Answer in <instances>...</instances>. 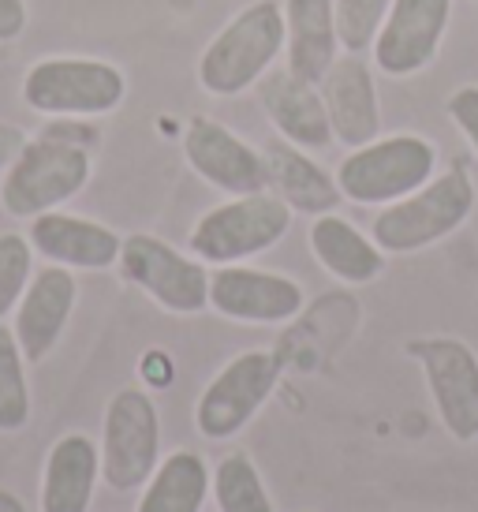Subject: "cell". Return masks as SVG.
I'll return each instance as SVG.
<instances>
[{
	"instance_id": "obj_26",
	"label": "cell",
	"mask_w": 478,
	"mask_h": 512,
	"mask_svg": "<svg viewBox=\"0 0 478 512\" xmlns=\"http://www.w3.org/2000/svg\"><path fill=\"white\" fill-rule=\"evenodd\" d=\"M30 285V240L23 236H0V318L19 307Z\"/></svg>"
},
{
	"instance_id": "obj_28",
	"label": "cell",
	"mask_w": 478,
	"mask_h": 512,
	"mask_svg": "<svg viewBox=\"0 0 478 512\" xmlns=\"http://www.w3.org/2000/svg\"><path fill=\"white\" fill-rule=\"evenodd\" d=\"M27 27V4L23 0H0V42H12Z\"/></svg>"
},
{
	"instance_id": "obj_24",
	"label": "cell",
	"mask_w": 478,
	"mask_h": 512,
	"mask_svg": "<svg viewBox=\"0 0 478 512\" xmlns=\"http://www.w3.org/2000/svg\"><path fill=\"white\" fill-rule=\"evenodd\" d=\"M30 423L27 359L8 326H0V434H15Z\"/></svg>"
},
{
	"instance_id": "obj_29",
	"label": "cell",
	"mask_w": 478,
	"mask_h": 512,
	"mask_svg": "<svg viewBox=\"0 0 478 512\" xmlns=\"http://www.w3.org/2000/svg\"><path fill=\"white\" fill-rule=\"evenodd\" d=\"M23 146H27V135H23V131L12 128V124H0V169H8Z\"/></svg>"
},
{
	"instance_id": "obj_3",
	"label": "cell",
	"mask_w": 478,
	"mask_h": 512,
	"mask_svg": "<svg viewBox=\"0 0 478 512\" xmlns=\"http://www.w3.org/2000/svg\"><path fill=\"white\" fill-rule=\"evenodd\" d=\"M437 150L422 135H389L366 146H355L340 161L337 187L348 202L359 206H389L415 195L426 180H434Z\"/></svg>"
},
{
	"instance_id": "obj_21",
	"label": "cell",
	"mask_w": 478,
	"mask_h": 512,
	"mask_svg": "<svg viewBox=\"0 0 478 512\" xmlns=\"http://www.w3.org/2000/svg\"><path fill=\"white\" fill-rule=\"evenodd\" d=\"M266 169H269V184L277 187L292 210L299 214H333L344 195L337 187V176H329L322 165H314L299 146H292L288 139H277V143L266 146Z\"/></svg>"
},
{
	"instance_id": "obj_19",
	"label": "cell",
	"mask_w": 478,
	"mask_h": 512,
	"mask_svg": "<svg viewBox=\"0 0 478 512\" xmlns=\"http://www.w3.org/2000/svg\"><path fill=\"white\" fill-rule=\"evenodd\" d=\"M101 479V449L86 434H64L42 471V512H90Z\"/></svg>"
},
{
	"instance_id": "obj_10",
	"label": "cell",
	"mask_w": 478,
	"mask_h": 512,
	"mask_svg": "<svg viewBox=\"0 0 478 512\" xmlns=\"http://www.w3.org/2000/svg\"><path fill=\"white\" fill-rule=\"evenodd\" d=\"M281 367L269 352H243L221 367L195 404V427L202 438L228 441L251 423L258 408L273 397Z\"/></svg>"
},
{
	"instance_id": "obj_20",
	"label": "cell",
	"mask_w": 478,
	"mask_h": 512,
	"mask_svg": "<svg viewBox=\"0 0 478 512\" xmlns=\"http://www.w3.org/2000/svg\"><path fill=\"white\" fill-rule=\"evenodd\" d=\"M310 251L322 262V270H329L344 285H370L385 270V251L370 236H363L352 221L337 214L314 217Z\"/></svg>"
},
{
	"instance_id": "obj_22",
	"label": "cell",
	"mask_w": 478,
	"mask_h": 512,
	"mask_svg": "<svg viewBox=\"0 0 478 512\" xmlns=\"http://www.w3.org/2000/svg\"><path fill=\"white\" fill-rule=\"evenodd\" d=\"M210 479L213 475L202 456L191 449H176L146 479L135 512H202L210 498Z\"/></svg>"
},
{
	"instance_id": "obj_11",
	"label": "cell",
	"mask_w": 478,
	"mask_h": 512,
	"mask_svg": "<svg viewBox=\"0 0 478 512\" xmlns=\"http://www.w3.org/2000/svg\"><path fill=\"white\" fill-rule=\"evenodd\" d=\"M183 157L187 165L225 195H258L269 191L266 154H258L251 143H243L236 131H228L217 120L198 116L183 131Z\"/></svg>"
},
{
	"instance_id": "obj_30",
	"label": "cell",
	"mask_w": 478,
	"mask_h": 512,
	"mask_svg": "<svg viewBox=\"0 0 478 512\" xmlns=\"http://www.w3.org/2000/svg\"><path fill=\"white\" fill-rule=\"evenodd\" d=\"M0 512H27V505L15 498L12 490H4V486H0Z\"/></svg>"
},
{
	"instance_id": "obj_8",
	"label": "cell",
	"mask_w": 478,
	"mask_h": 512,
	"mask_svg": "<svg viewBox=\"0 0 478 512\" xmlns=\"http://www.w3.org/2000/svg\"><path fill=\"white\" fill-rule=\"evenodd\" d=\"M120 270L131 285H139L172 314H198L210 307V273L202 258L180 255L172 243L157 236H127L120 247Z\"/></svg>"
},
{
	"instance_id": "obj_27",
	"label": "cell",
	"mask_w": 478,
	"mask_h": 512,
	"mask_svg": "<svg viewBox=\"0 0 478 512\" xmlns=\"http://www.w3.org/2000/svg\"><path fill=\"white\" fill-rule=\"evenodd\" d=\"M449 116L456 120V128L464 131V139L478 154V86H460L449 98Z\"/></svg>"
},
{
	"instance_id": "obj_9",
	"label": "cell",
	"mask_w": 478,
	"mask_h": 512,
	"mask_svg": "<svg viewBox=\"0 0 478 512\" xmlns=\"http://www.w3.org/2000/svg\"><path fill=\"white\" fill-rule=\"evenodd\" d=\"M408 356L426 374L437 419L456 441L478 438V356L460 337H415Z\"/></svg>"
},
{
	"instance_id": "obj_2",
	"label": "cell",
	"mask_w": 478,
	"mask_h": 512,
	"mask_svg": "<svg viewBox=\"0 0 478 512\" xmlns=\"http://www.w3.org/2000/svg\"><path fill=\"white\" fill-rule=\"evenodd\" d=\"M475 210V184L460 165L400 202H389L374 221V243L385 255H415L452 236Z\"/></svg>"
},
{
	"instance_id": "obj_7",
	"label": "cell",
	"mask_w": 478,
	"mask_h": 512,
	"mask_svg": "<svg viewBox=\"0 0 478 512\" xmlns=\"http://www.w3.org/2000/svg\"><path fill=\"white\" fill-rule=\"evenodd\" d=\"M124 75L105 60L57 57L34 64L23 79L30 109L53 116H101L124 101Z\"/></svg>"
},
{
	"instance_id": "obj_6",
	"label": "cell",
	"mask_w": 478,
	"mask_h": 512,
	"mask_svg": "<svg viewBox=\"0 0 478 512\" xmlns=\"http://www.w3.org/2000/svg\"><path fill=\"white\" fill-rule=\"evenodd\" d=\"M161 464V419L142 389H120L105 408L101 434V479L116 494H131Z\"/></svg>"
},
{
	"instance_id": "obj_12",
	"label": "cell",
	"mask_w": 478,
	"mask_h": 512,
	"mask_svg": "<svg viewBox=\"0 0 478 512\" xmlns=\"http://www.w3.org/2000/svg\"><path fill=\"white\" fill-rule=\"evenodd\" d=\"M452 0H393L374 42V64L393 79L422 72L449 30Z\"/></svg>"
},
{
	"instance_id": "obj_23",
	"label": "cell",
	"mask_w": 478,
	"mask_h": 512,
	"mask_svg": "<svg viewBox=\"0 0 478 512\" xmlns=\"http://www.w3.org/2000/svg\"><path fill=\"white\" fill-rule=\"evenodd\" d=\"M210 494L217 512H277L262 475L247 453H228L210 479Z\"/></svg>"
},
{
	"instance_id": "obj_4",
	"label": "cell",
	"mask_w": 478,
	"mask_h": 512,
	"mask_svg": "<svg viewBox=\"0 0 478 512\" xmlns=\"http://www.w3.org/2000/svg\"><path fill=\"white\" fill-rule=\"evenodd\" d=\"M292 228V206L281 195H236L225 206H213L198 217L191 232V255L217 266H236L243 258H254L277 247L284 232Z\"/></svg>"
},
{
	"instance_id": "obj_13",
	"label": "cell",
	"mask_w": 478,
	"mask_h": 512,
	"mask_svg": "<svg viewBox=\"0 0 478 512\" xmlns=\"http://www.w3.org/2000/svg\"><path fill=\"white\" fill-rule=\"evenodd\" d=\"M210 307L247 326H281L303 311V288L284 273L221 266L210 277Z\"/></svg>"
},
{
	"instance_id": "obj_14",
	"label": "cell",
	"mask_w": 478,
	"mask_h": 512,
	"mask_svg": "<svg viewBox=\"0 0 478 512\" xmlns=\"http://www.w3.org/2000/svg\"><path fill=\"white\" fill-rule=\"evenodd\" d=\"M75 277L68 266H45L30 277L27 292L15 307V341L27 363H42L64 337L71 311H75Z\"/></svg>"
},
{
	"instance_id": "obj_1",
	"label": "cell",
	"mask_w": 478,
	"mask_h": 512,
	"mask_svg": "<svg viewBox=\"0 0 478 512\" xmlns=\"http://www.w3.org/2000/svg\"><path fill=\"white\" fill-rule=\"evenodd\" d=\"M284 53V8L277 0H254L232 15L225 30L198 60V83L217 98H236L262 83L273 60Z\"/></svg>"
},
{
	"instance_id": "obj_16",
	"label": "cell",
	"mask_w": 478,
	"mask_h": 512,
	"mask_svg": "<svg viewBox=\"0 0 478 512\" xmlns=\"http://www.w3.org/2000/svg\"><path fill=\"white\" fill-rule=\"evenodd\" d=\"M258 98H262V109L273 120V128L292 146L322 150L333 143V128H329V113H325V98L318 83H307L288 68H281V72L269 68L258 83Z\"/></svg>"
},
{
	"instance_id": "obj_15",
	"label": "cell",
	"mask_w": 478,
	"mask_h": 512,
	"mask_svg": "<svg viewBox=\"0 0 478 512\" xmlns=\"http://www.w3.org/2000/svg\"><path fill=\"white\" fill-rule=\"evenodd\" d=\"M325 113H329V128L333 139L344 146H366L378 139L381 131V105H378V86L374 72L363 64V57H337L322 83Z\"/></svg>"
},
{
	"instance_id": "obj_5",
	"label": "cell",
	"mask_w": 478,
	"mask_h": 512,
	"mask_svg": "<svg viewBox=\"0 0 478 512\" xmlns=\"http://www.w3.org/2000/svg\"><path fill=\"white\" fill-rule=\"evenodd\" d=\"M86 180H90L86 146L45 135L38 143L23 146L8 165L0 184V202L12 217H42L57 210L60 202H68L71 195H79Z\"/></svg>"
},
{
	"instance_id": "obj_18",
	"label": "cell",
	"mask_w": 478,
	"mask_h": 512,
	"mask_svg": "<svg viewBox=\"0 0 478 512\" xmlns=\"http://www.w3.org/2000/svg\"><path fill=\"white\" fill-rule=\"evenodd\" d=\"M284 49L288 72L307 83H322L340 49L333 0H284Z\"/></svg>"
},
{
	"instance_id": "obj_17",
	"label": "cell",
	"mask_w": 478,
	"mask_h": 512,
	"mask_svg": "<svg viewBox=\"0 0 478 512\" xmlns=\"http://www.w3.org/2000/svg\"><path fill=\"white\" fill-rule=\"evenodd\" d=\"M30 247L45 255L53 266H68V270H109L120 262V247L124 240L113 228L86 221L75 214H49L34 217L30 225Z\"/></svg>"
},
{
	"instance_id": "obj_25",
	"label": "cell",
	"mask_w": 478,
	"mask_h": 512,
	"mask_svg": "<svg viewBox=\"0 0 478 512\" xmlns=\"http://www.w3.org/2000/svg\"><path fill=\"white\" fill-rule=\"evenodd\" d=\"M333 8H337L340 49L359 57L366 49H374L393 0H333Z\"/></svg>"
}]
</instances>
